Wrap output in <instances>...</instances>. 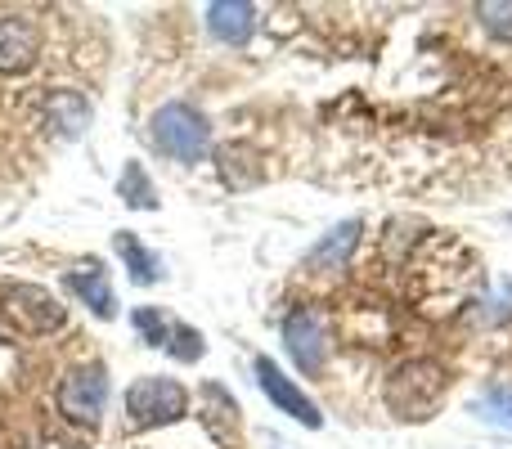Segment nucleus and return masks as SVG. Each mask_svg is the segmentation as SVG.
Wrapping results in <instances>:
<instances>
[{
  "instance_id": "nucleus-2",
  "label": "nucleus",
  "mask_w": 512,
  "mask_h": 449,
  "mask_svg": "<svg viewBox=\"0 0 512 449\" xmlns=\"http://www.w3.org/2000/svg\"><path fill=\"white\" fill-rule=\"evenodd\" d=\"M189 414V391L180 387L176 378H135L126 387V423L135 432H149V427H167V423H180Z\"/></svg>"
},
{
  "instance_id": "nucleus-13",
  "label": "nucleus",
  "mask_w": 512,
  "mask_h": 449,
  "mask_svg": "<svg viewBox=\"0 0 512 449\" xmlns=\"http://www.w3.org/2000/svg\"><path fill=\"white\" fill-rule=\"evenodd\" d=\"M117 194H122V203H126V207H135V212H153V207H158L153 180H149V171H144L140 162H126L122 180H117Z\"/></svg>"
},
{
  "instance_id": "nucleus-7",
  "label": "nucleus",
  "mask_w": 512,
  "mask_h": 449,
  "mask_svg": "<svg viewBox=\"0 0 512 449\" xmlns=\"http://www.w3.org/2000/svg\"><path fill=\"white\" fill-rule=\"evenodd\" d=\"M256 387H261L265 396H270V405L279 409V414H288L292 423L310 427V432H315V427H324V414L315 409V400H310L306 391H301L297 382L279 369V364L265 360V355H256Z\"/></svg>"
},
{
  "instance_id": "nucleus-4",
  "label": "nucleus",
  "mask_w": 512,
  "mask_h": 449,
  "mask_svg": "<svg viewBox=\"0 0 512 449\" xmlns=\"http://www.w3.org/2000/svg\"><path fill=\"white\" fill-rule=\"evenodd\" d=\"M283 346H288L292 364H297L306 378H319L328 364V351H333L328 315L319 306H297L288 319H283Z\"/></svg>"
},
{
  "instance_id": "nucleus-8",
  "label": "nucleus",
  "mask_w": 512,
  "mask_h": 449,
  "mask_svg": "<svg viewBox=\"0 0 512 449\" xmlns=\"http://www.w3.org/2000/svg\"><path fill=\"white\" fill-rule=\"evenodd\" d=\"M41 54V32L32 18H0V77H18L27 72Z\"/></svg>"
},
{
  "instance_id": "nucleus-10",
  "label": "nucleus",
  "mask_w": 512,
  "mask_h": 449,
  "mask_svg": "<svg viewBox=\"0 0 512 449\" xmlns=\"http://www.w3.org/2000/svg\"><path fill=\"white\" fill-rule=\"evenodd\" d=\"M355 243H360V221H346V225L328 229V234L319 238L315 247H310L306 270H310V274H337L346 261H351Z\"/></svg>"
},
{
  "instance_id": "nucleus-3",
  "label": "nucleus",
  "mask_w": 512,
  "mask_h": 449,
  "mask_svg": "<svg viewBox=\"0 0 512 449\" xmlns=\"http://www.w3.org/2000/svg\"><path fill=\"white\" fill-rule=\"evenodd\" d=\"M153 140H158V149L167 153V158L189 167V162H198L212 149V126L189 104H162L158 113H153Z\"/></svg>"
},
{
  "instance_id": "nucleus-9",
  "label": "nucleus",
  "mask_w": 512,
  "mask_h": 449,
  "mask_svg": "<svg viewBox=\"0 0 512 449\" xmlns=\"http://www.w3.org/2000/svg\"><path fill=\"white\" fill-rule=\"evenodd\" d=\"M63 288H68L86 310H95L99 319H113V315H117L113 283H108V270H104L99 261L81 265V270H68V274H63Z\"/></svg>"
},
{
  "instance_id": "nucleus-17",
  "label": "nucleus",
  "mask_w": 512,
  "mask_h": 449,
  "mask_svg": "<svg viewBox=\"0 0 512 449\" xmlns=\"http://www.w3.org/2000/svg\"><path fill=\"white\" fill-rule=\"evenodd\" d=\"M131 324L144 333V342L149 346H167V337H171V319H162V310H153V306H140L131 315Z\"/></svg>"
},
{
  "instance_id": "nucleus-11",
  "label": "nucleus",
  "mask_w": 512,
  "mask_h": 449,
  "mask_svg": "<svg viewBox=\"0 0 512 449\" xmlns=\"http://www.w3.org/2000/svg\"><path fill=\"white\" fill-rule=\"evenodd\" d=\"M256 27V9L252 5H234V0H216V5H207V32L216 36V41L225 45H248Z\"/></svg>"
},
{
  "instance_id": "nucleus-12",
  "label": "nucleus",
  "mask_w": 512,
  "mask_h": 449,
  "mask_svg": "<svg viewBox=\"0 0 512 449\" xmlns=\"http://www.w3.org/2000/svg\"><path fill=\"white\" fill-rule=\"evenodd\" d=\"M113 247H117V256L126 261V270H131V283H158L162 279V261L131 234V229L113 234Z\"/></svg>"
},
{
  "instance_id": "nucleus-5",
  "label": "nucleus",
  "mask_w": 512,
  "mask_h": 449,
  "mask_svg": "<svg viewBox=\"0 0 512 449\" xmlns=\"http://www.w3.org/2000/svg\"><path fill=\"white\" fill-rule=\"evenodd\" d=\"M0 315L18 328V333H32V337H45V333H59L63 328V306L54 301V292L36 288V283H5L0 288Z\"/></svg>"
},
{
  "instance_id": "nucleus-6",
  "label": "nucleus",
  "mask_w": 512,
  "mask_h": 449,
  "mask_svg": "<svg viewBox=\"0 0 512 449\" xmlns=\"http://www.w3.org/2000/svg\"><path fill=\"white\" fill-rule=\"evenodd\" d=\"M104 405H108V373L104 364H77V369L63 373L59 382V414L68 423H81V427H99L104 418Z\"/></svg>"
},
{
  "instance_id": "nucleus-1",
  "label": "nucleus",
  "mask_w": 512,
  "mask_h": 449,
  "mask_svg": "<svg viewBox=\"0 0 512 449\" xmlns=\"http://www.w3.org/2000/svg\"><path fill=\"white\" fill-rule=\"evenodd\" d=\"M445 387H450V373L436 360H409L400 364L387 378V409L396 418H432V409L441 405Z\"/></svg>"
},
{
  "instance_id": "nucleus-15",
  "label": "nucleus",
  "mask_w": 512,
  "mask_h": 449,
  "mask_svg": "<svg viewBox=\"0 0 512 449\" xmlns=\"http://www.w3.org/2000/svg\"><path fill=\"white\" fill-rule=\"evenodd\" d=\"M167 351L176 355L180 364H194V360H203V351H207V342H203V333L198 328H189V324H171V337H167Z\"/></svg>"
},
{
  "instance_id": "nucleus-16",
  "label": "nucleus",
  "mask_w": 512,
  "mask_h": 449,
  "mask_svg": "<svg viewBox=\"0 0 512 449\" xmlns=\"http://www.w3.org/2000/svg\"><path fill=\"white\" fill-rule=\"evenodd\" d=\"M477 18L495 41H512V0H490V5H477Z\"/></svg>"
},
{
  "instance_id": "nucleus-14",
  "label": "nucleus",
  "mask_w": 512,
  "mask_h": 449,
  "mask_svg": "<svg viewBox=\"0 0 512 449\" xmlns=\"http://www.w3.org/2000/svg\"><path fill=\"white\" fill-rule=\"evenodd\" d=\"M472 409H477V418H486L490 427H504V432H512V387H490Z\"/></svg>"
}]
</instances>
